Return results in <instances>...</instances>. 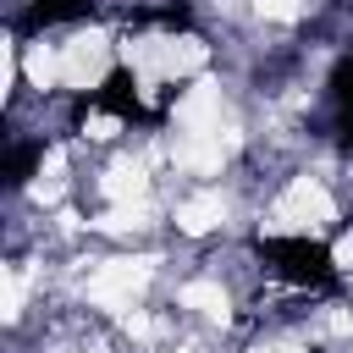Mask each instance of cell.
I'll list each match as a JSON object with an SVG mask.
<instances>
[{
	"mask_svg": "<svg viewBox=\"0 0 353 353\" xmlns=\"http://www.w3.org/2000/svg\"><path fill=\"white\" fill-rule=\"evenodd\" d=\"M88 17H99V0H17L11 33L28 39V33H50V28H77Z\"/></svg>",
	"mask_w": 353,
	"mask_h": 353,
	"instance_id": "obj_1",
	"label": "cell"
}]
</instances>
